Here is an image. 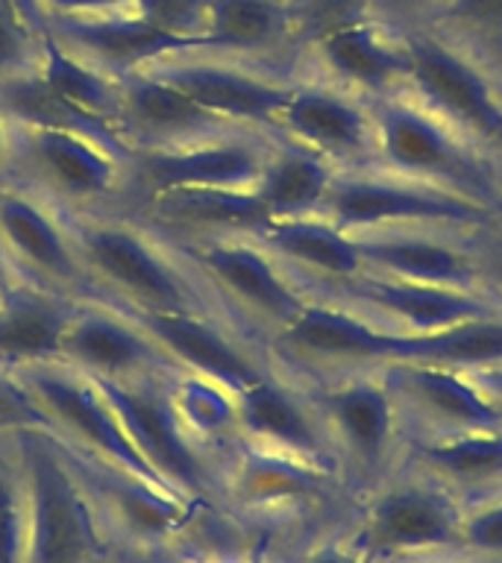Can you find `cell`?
I'll use <instances>...</instances> for the list:
<instances>
[{"label":"cell","mask_w":502,"mask_h":563,"mask_svg":"<svg viewBox=\"0 0 502 563\" xmlns=\"http://www.w3.org/2000/svg\"><path fill=\"white\" fill-rule=\"evenodd\" d=\"M403 361H429L465 373L496 367L502 364V311L429 334H408V352Z\"/></svg>","instance_id":"obj_32"},{"label":"cell","mask_w":502,"mask_h":563,"mask_svg":"<svg viewBox=\"0 0 502 563\" xmlns=\"http://www.w3.org/2000/svg\"><path fill=\"white\" fill-rule=\"evenodd\" d=\"M273 135L315 150L338 170L370 167L376 150L373 103L326 79L299 74L273 123Z\"/></svg>","instance_id":"obj_14"},{"label":"cell","mask_w":502,"mask_h":563,"mask_svg":"<svg viewBox=\"0 0 502 563\" xmlns=\"http://www.w3.org/2000/svg\"><path fill=\"white\" fill-rule=\"evenodd\" d=\"M488 153H491V156L496 158V162H502V130L496 132V139L491 141V147H488Z\"/></svg>","instance_id":"obj_50"},{"label":"cell","mask_w":502,"mask_h":563,"mask_svg":"<svg viewBox=\"0 0 502 563\" xmlns=\"http://www.w3.org/2000/svg\"><path fill=\"white\" fill-rule=\"evenodd\" d=\"M273 132L229 130L197 144L174 150L135 153L132 200L141 194L174 188H236L255 191V183L271 156Z\"/></svg>","instance_id":"obj_15"},{"label":"cell","mask_w":502,"mask_h":563,"mask_svg":"<svg viewBox=\"0 0 502 563\" xmlns=\"http://www.w3.org/2000/svg\"><path fill=\"white\" fill-rule=\"evenodd\" d=\"M408 332H396L376 317L338 297L312 294L288 323L264 341V355L285 376H347L403 361Z\"/></svg>","instance_id":"obj_5"},{"label":"cell","mask_w":502,"mask_h":563,"mask_svg":"<svg viewBox=\"0 0 502 563\" xmlns=\"http://www.w3.org/2000/svg\"><path fill=\"white\" fill-rule=\"evenodd\" d=\"M440 0H370V18L391 33L421 26Z\"/></svg>","instance_id":"obj_42"},{"label":"cell","mask_w":502,"mask_h":563,"mask_svg":"<svg viewBox=\"0 0 502 563\" xmlns=\"http://www.w3.org/2000/svg\"><path fill=\"white\" fill-rule=\"evenodd\" d=\"M253 238L308 294H329L368 273L359 238L324 214L268 220Z\"/></svg>","instance_id":"obj_24"},{"label":"cell","mask_w":502,"mask_h":563,"mask_svg":"<svg viewBox=\"0 0 502 563\" xmlns=\"http://www.w3.org/2000/svg\"><path fill=\"white\" fill-rule=\"evenodd\" d=\"M496 167H500V211H496V227L502 232V162H496Z\"/></svg>","instance_id":"obj_51"},{"label":"cell","mask_w":502,"mask_h":563,"mask_svg":"<svg viewBox=\"0 0 502 563\" xmlns=\"http://www.w3.org/2000/svg\"><path fill=\"white\" fill-rule=\"evenodd\" d=\"M15 376L24 382L35 405L42 408L47 431H53L65 446L91 457V461L118 466L123 473L135 475L141 482L156 484L162 490H171L150 470L139 449L132 446L114 408L106 402L100 387L86 373H79L65 361H47V364L18 369Z\"/></svg>","instance_id":"obj_9"},{"label":"cell","mask_w":502,"mask_h":563,"mask_svg":"<svg viewBox=\"0 0 502 563\" xmlns=\"http://www.w3.org/2000/svg\"><path fill=\"white\" fill-rule=\"evenodd\" d=\"M461 510L444 490L426 484H400L370 505L361 540L370 552L408 554L458 543Z\"/></svg>","instance_id":"obj_27"},{"label":"cell","mask_w":502,"mask_h":563,"mask_svg":"<svg viewBox=\"0 0 502 563\" xmlns=\"http://www.w3.org/2000/svg\"><path fill=\"white\" fill-rule=\"evenodd\" d=\"M308 563H359V558L341 552V549H320L308 558Z\"/></svg>","instance_id":"obj_48"},{"label":"cell","mask_w":502,"mask_h":563,"mask_svg":"<svg viewBox=\"0 0 502 563\" xmlns=\"http://www.w3.org/2000/svg\"><path fill=\"white\" fill-rule=\"evenodd\" d=\"M209 0H135L132 12H139L148 24L165 30L188 44H197L206 21Z\"/></svg>","instance_id":"obj_39"},{"label":"cell","mask_w":502,"mask_h":563,"mask_svg":"<svg viewBox=\"0 0 502 563\" xmlns=\"http://www.w3.org/2000/svg\"><path fill=\"white\" fill-rule=\"evenodd\" d=\"M376 150L373 165L500 211V167L488 150L476 147L461 132L405 95L373 103Z\"/></svg>","instance_id":"obj_4"},{"label":"cell","mask_w":502,"mask_h":563,"mask_svg":"<svg viewBox=\"0 0 502 563\" xmlns=\"http://www.w3.org/2000/svg\"><path fill=\"white\" fill-rule=\"evenodd\" d=\"M476 255H479V271H482V285L496 302L502 306V232L488 229L476 238Z\"/></svg>","instance_id":"obj_43"},{"label":"cell","mask_w":502,"mask_h":563,"mask_svg":"<svg viewBox=\"0 0 502 563\" xmlns=\"http://www.w3.org/2000/svg\"><path fill=\"white\" fill-rule=\"evenodd\" d=\"M83 299L59 290L12 282L0 302V367L9 373L62 361V341Z\"/></svg>","instance_id":"obj_28"},{"label":"cell","mask_w":502,"mask_h":563,"mask_svg":"<svg viewBox=\"0 0 502 563\" xmlns=\"http://www.w3.org/2000/svg\"><path fill=\"white\" fill-rule=\"evenodd\" d=\"M379 373L394 390L400 411L412 408L432 431L502 429V408L482 394L465 369L429 361H391Z\"/></svg>","instance_id":"obj_25"},{"label":"cell","mask_w":502,"mask_h":563,"mask_svg":"<svg viewBox=\"0 0 502 563\" xmlns=\"http://www.w3.org/2000/svg\"><path fill=\"white\" fill-rule=\"evenodd\" d=\"M26 493V563H97L103 554V519L68 449L47 429L15 438Z\"/></svg>","instance_id":"obj_2"},{"label":"cell","mask_w":502,"mask_h":563,"mask_svg":"<svg viewBox=\"0 0 502 563\" xmlns=\"http://www.w3.org/2000/svg\"><path fill=\"white\" fill-rule=\"evenodd\" d=\"M236 438L332 470L335 446L312 394L280 369L236 394Z\"/></svg>","instance_id":"obj_17"},{"label":"cell","mask_w":502,"mask_h":563,"mask_svg":"<svg viewBox=\"0 0 502 563\" xmlns=\"http://www.w3.org/2000/svg\"><path fill=\"white\" fill-rule=\"evenodd\" d=\"M12 273H9V267L3 264V258H0V302H3V297H7V290L12 288Z\"/></svg>","instance_id":"obj_49"},{"label":"cell","mask_w":502,"mask_h":563,"mask_svg":"<svg viewBox=\"0 0 502 563\" xmlns=\"http://www.w3.org/2000/svg\"><path fill=\"white\" fill-rule=\"evenodd\" d=\"M39 74L51 86L53 95L62 97L65 103L79 109L83 114H91V118H100V121H109L118 126V109H121V86H118V79L103 74V70L91 68L88 62L77 59L74 53L59 47L47 35H44L42 44Z\"/></svg>","instance_id":"obj_33"},{"label":"cell","mask_w":502,"mask_h":563,"mask_svg":"<svg viewBox=\"0 0 502 563\" xmlns=\"http://www.w3.org/2000/svg\"><path fill=\"white\" fill-rule=\"evenodd\" d=\"M162 232V229H159ZM209 285L220 311L264 346L308 302V294L253 235L174 238Z\"/></svg>","instance_id":"obj_7"},{"label":"cell","mask_w":502,"mask_h":563,"mask_svg":"<svg viewBox=\"0 0 502 563\" xmlns=\"http://www.w3.org/2000/svg\"><path fill=\"white\" fill-rule=\"evenodd\" d=\"M12 135H15V126L9 123V118L0 109V179L7 176L9 153H12Z\"/></svg>","instance_id":"obj_47"},{"label":"cell","mask_w":502,"mask_h":563,"mask_svg":"<svg viewBox=\"0 0 502 563\" xmlns=\"http://www.w3.org/2000/svg\"><path fill=\"white\" fill-rule=\"evenodd\" d=\"M458 543L470 545L476 552L502 554V499L465 514L458 528Z\"/></svg>","instance_id":"obj_41"},{"label":"cell","mask_w":502,"mask_h":563,"mask_svg":"<svg viewBox=\"0 0 502 563\" xmlns=\"http://www.w3.org/2000/svg\"><path fill=\"white\" fill-rule=\"evenodd\" d=\"M421 26H429L502 82V0H440Z\"/></svg>","instance_id":"obj_34"},{"label":"cell","mask_w":502,"mask_h":563,"mask_svg":"<svg viewBox=\"0 0 502 563\" xmlns=\"http://www.w3.org/2000/svg\"><path fill=\"white\" fill-rule=\"evenodd\" d=\"M47 18L53 15H106V12H130L135 0H42Z\"/></svg>","instance_id":"obj_44"},{"label":"cell","mask_w":502,"mask_h":563,"mask_svg":"<svg viewBox=\"0 0 502 563\" xmlns=\"http://www.w3.org/2000/svg\"><path fill=\"white\" fill-rule=\"evenodd\" d=\"M62 361L86 376L112 382L188 376L139 317L103 299L79 302L62 341Z\"/></svg>","instance_id":"obj_13"},{"label":"cell","mask_w":502,"mask_h":563,"mask_svg":"<svg viewBox=\"0 0 502 563\" xmlns=\"http://www.w3.org/2000/svg\"><path fill=\"white\" fill-rule=\"evenodd\" d=\"M467 376L482 387V394L488 396L491 402H496L502 408V364H496V367L473 369V373H467Z\"/></svg>","instance_id":"obj_45"},{"label":"cell","mask_w":502,"mask_h":563,"mask_svg":"<svg viewBox=\"0 0 502 563\" xmlns=\"http://www.w3.org/2000/svg\"><path fill=\"white\" fill-rule=\"evenodd\" d=\"M144 70L179 88L194 103L218 114L220 121L262 132H273V123L297 79L285 70L215 56L194 47L171 53Z\"/></svg>","instance_id":"obj_12"},{"label":"cell","mask_w":502,"mask_h":563,"mask_svg":"<svg viewBox=\"0 0 502 563\" xmlns=\"http://www.w3.org/2000/svg\"><path fill=\"white\" fill-rule=\"evenodd\" d=\"M7 3L15 9L18 15L24 18L26 24L33 26V30L47 35V9H44L42 0H7Z\"/></svg>","instance_id":"obj_46"},{"label":"cell","mask_w":502,"mask_h":563,"mask_svg":"<svg viewBox=\"0 0 502 563\" xmlns=\"http://www.w3.org/2000/svg\"><path fill=\"white\" fill-rule=\"evenodd\" d=\"M47 38L114 79L139 74L171 53L194 47L148 24L132 9L106 15H53L47 18Z\"/></svg>","instance_id":"obj_21"},{"label":"cell","mask_w":502,"mask_h":563,"mask_svg":"<svg viewBox=\"0 0 502 563\" xmlns=\"http://www.w3.org/2000/svg\"><path fill=\"white\" fill-rule=\"evenodd\" d=\"M156 338L176 367L188 376L206 378L229 394H241L271 373L264 346L218 314L185 311H130Z\"/></svg>","instance_id":"obj_16"},{"label":"cell","mask_w":502,"mask_h":563,"mask_svg":"<svg viewBox=\"0 0 502 563\" xmlns=\"http://www.w3.org/2000/svg\"><path fill=\"white\" fill-rule=\"evenodd\" d=\"M0 563H26V493L12 438H0Z\"/></svg>","instance_id":"obj_36"},{"label":"cell","mask_w":502,"mask_h":563,"mask_svg":"<svg viewBox=\"0 0 502 563\" xmlns=\"http://www.w3.org/2000/svg\"><path fill=\"white\" fill-rule=\"evenodd\" d=\"M130 153L70 130L15 126L9 183L21 185L65 214L127 209L132 202Z\"/></svg>","instance_id":"obj_3"},{"label":"cell","mask_w":502,"mask_h":563,"mask_svg":"<svg viewBox=\"0 0 502 563\" xmlns=\"http://www.w3.org/2000/svg\"><path fill=\"white\" fill-rule=\"evenodd\" d=\"M44 35L26 24L7 0H0V79L39 68Z\"/></svg>","instance_id":"obj_38"},{"label":"cell","mask_w":502,"mask_h":563,"mask_svg":"<svg viewBox=\"0 0 502 563\" xmlns=\"http://www.w3.org/2000/svg\"><path fill=\"white\" fill-rule=\"evenodd\" d=\"M320 214L350 235L405 227L479 235L496 227V209L491 206L382 167L338 170Z\"/></svg>","instance_id":"obj_6"},{"label":"cell","mask_w":502,"mask_h":563,"mask_svg":"<svg viewBox=\"0 0 502 563\" xmlns=\"http://www.w3.org/2000/svg\"><path fill=\"white\" fill-rule=\"evenodd\" d=\"M112 405L127 438L148 461L150 470L185 499H197L209 484L206 449L194 438L176 411L167 382L171 378H141L112 382L88 376Z\"/></svg>","instance_id":"obj_11"},{"label":"cell","mask_w":502,"mask_h":563,"mask_svg":"<svg viewBox=\"0 0 502 563\" xmlns=\"http://www.w3.org/2000/svg\"><path fill=\"white\" fill-rule=\"evenodd\" d=\"M121 86V109L118 126L132 153H153V150H174L197 144L203 139L229 130H244L236 123L220 121L218 114L194 103L165 79L150 70H139L118 79Z\"/></svg>","instance_id":"obj_22"},{"label":"cell","mask_w":502,"mask_h":563,"mask_svg":"<svg viewBox=\"0 0 502 563\" xmlns=\"http://www.w3.org/2000/svg\"><path fill=\"white\" fill-rule=\"evenodd\" d=\"M194 51L253 62L297 77L288 0H209Z\"/></svg>","instance_id":"obj_26"},{"label":"cell","mask_w":502,"mask_h":563,"mask_svg":"<svg viewBox=\"0 0 502 563\" xmlns=\"http://www.w3.org/2000/svg\"><path fill=\"white\" fill-rule=\"evenodd\" d=\"M0 258L12 279L95 299L68 214L9 179H0Z\"/></svg>","instance_id":"obj_10"},{"label":"cell","mask_w":502,"mask_h":563,"mask_svg":"<svg viewBox=\"0 0 502 563\" xmlns=\"http://www.w3.org/2000/svg\"><path fill=\"white\" fill-rule=\"evenodd\" d=\"M326 475L329 470L324 466L247 443V452L232 473V487L250 505H280L317 493Z\"/></svg>","instance_id":"obj_31"},{"label":"cell","mask_w":502,"mask_h":563,"mask_svg":"<svg viewBox=\"0 0 502 563\" xmlns=\"http://www.w3.org/2000/svg\"><path fill=\"white\" fill-rule=\"evenodd\" d=\"M326 297L343 299V302L376 317L379 323L408 334H429L447 329V325L473 320V317L502 311L500 302L488 290L391 279V276L373 271L361 273L359 279L329 290Z\"/></svg>","instance_id":"obj_19"},{"label":"cell","mask_w":502,"mask_h":563,"mask_svg":"<svg viewBox=\"0 0 502 563\" xmlns=\"http://www.w3.org/2000/svg\"><path fill=\"white\" fill-rule=\"evenodd\" d=\"M338 167L288 139H273L271 156L255 183V194L264 202L271 220L320 214L329 197Z\"/></svg>","instance_id":"obj_29"},{"label":"cell","mask_w":502,"mask_h":563,"mask_svg":"<svg viewBox=\"0 0 502 563\" xmlns=\"http://www.w3.org/2000/svg\"><path fill=\"white\" fill-rule=\"evenodd\" d=\"M24 429H47V420L24 382L0 367V438H15Z\"/></svg>","instance_id":"obj_40"},{"label":"cell","mask_w":502,"mask_h":563,"mask_svg":"<svg viewBox=\"0 0 502 563\" xmlns=\"http://www.w3.org/2000/svg\"><path fill=\"white\" fill-rule=\"evenodd\" d=\"M171 399L194 438L200 443L236 434V396L197 376H176L167 382Z\"/></svg>","instance_id":"obj_35"},{"label":"cell","mask_w":502,"mask_h":563,"mask_svg":"<svg viewBox=\"0 0 502 563\" xmlns=\"http://www.w3.org/2000/svg\"><path fill=\"white\" fill-rule=\"evenodd\" d=\"M408 56L405 95L435 118L488 150L502 130V82L491 70L429 26L400 33Z\"/></svg>","instance_id":"obj_8"},{"label":"cell","mask_w":502,"mask_h":563,"mask_svg":"<svg viewBox=\"0 0 502 563\" xmlns=\"http://www.w3.org/2000/svg\"><path fill=\"white\" fill-rule=\"evenodd\" d=\"M414 455L449 482L482 484L502 478V429L426 431Z\"/></svg>","instance_id":"obj_30"},{"label":"cell","mask_w":502,"mask_h":563,"mask_svg":"<svg viewBox=\"0 0 502 563\" xmlns=\"http://www.w3.org/2000/svg\"><path fill=\"white\" fill-rule=\"evenodd\" d=\"M317 77L364 97L368 103L403 95L408 82V56L400 33L373 18L343 26L308 44L297 59V77Z\"/></svg>","instance_id":"obj_18"},{"label":"cell","mask_w":502,"mask_h":563,"mask_svg":"<svg viewBox=\"0 0 502 563\" xmlns=\"http://www.w3.org/2000/svg\"><path fill=\"white\" fill-rule=\"evenodd\" d=\"M306 390L332 446L343 449L361 466H379L385 461L396 431L400 402L379 367L326 378Z\"/></svg>","instance_id":"obj_20"},{"label":"cell","mask_w":502,"mask_h":563,"mask_svg":"<svg viewBox=\"0 0 502 563\" xmlns=\"http://www.w3.org/2000/svg\"><path fill=\"white\" fill-rule=\"evenodd\" d=\"M452 235H467V232L405 227L376 229V232H364L356 238H359L368 271L391 276V279L484 290L476 244H458V238Z\"/></svg>","instance_id":"obj_23"},{"label":"cell","mask_w":502,"mask_h":563,"mask_svg":"<svg viewBox=\"0 0 502 563\" xmlns=\"http://www.w3.org/2000/svg\"><path fill=\"white\" fill-rule=\"evenodd\" d=\"M288 15L297 53H303L335 30L368 21L370 0H288Z\"/></svg>","instance_id":"obj_37"},{"label":"cell","mask_w":502,"mask_h":563,"mask_svg":"<svg viewBox=\"0 0 502 563\" xmlns=\"http://www.w3.org/2000/svg\"><path fill=\"white\" fill-rule=\"evenodd\" d=\"M68 223L95 285V299L127 311L227 317L174 238L150 227L132 209L68 214Z\"/></svg>","instance_id":"obj_1"}]
</instances>
